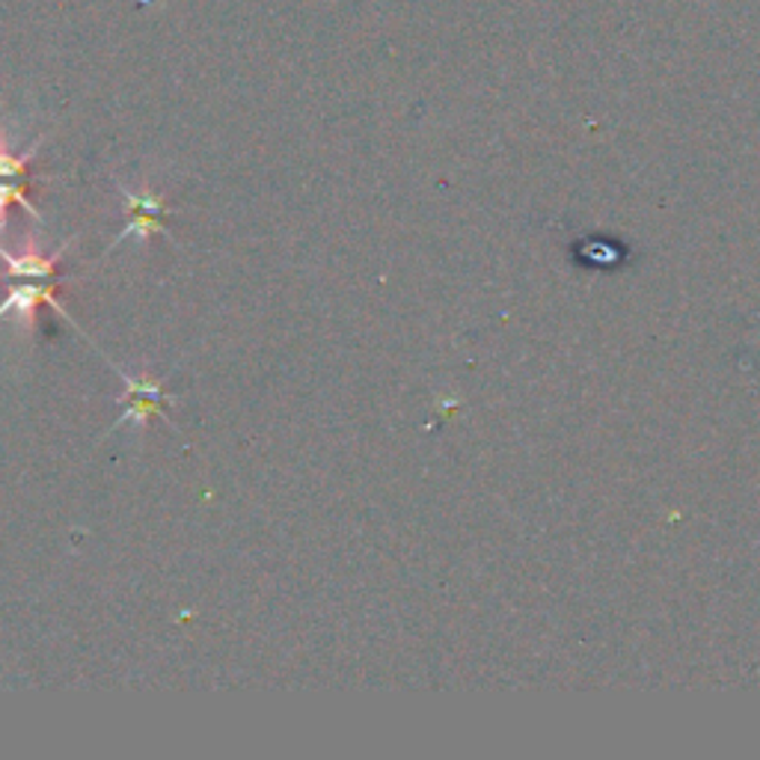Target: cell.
<instances>
[{
    "mask_svg": "<svg viewBox=\"0 0 760 760\" xmlns=\"http://www.w3.org/2000/svg\"><path fill=\"white\" fill-rule=\"evenodd\" d=\"M39 143H42V140H37L24 154H10L7 149H0V179H21V176L28 172V163L30 158L37 154Z\"/></svg>",
    "mask_w": 760,
    "mask_h": 760,
    "instance_id": "6",
    "label": "cell"
},
{
    "mask_svg": "<svg viewBox=\"0 0 760 760\" xmlns=\"http://www.w3.org/2000/svg\"><path fill=\"white\" fill-rule=\"evenodd\" d=\"M12 202L21 206V209L28 211L30 218L39 223L37 206L28 200V184H19V181H0V227H3V214H7V209H10Z\"/></svg>",
    "mask_w": 760,
    "mask_h": 760,
    "instance_id": "5",
    "label": "cell"
},
{
    "mask_svg": "<svg viewBox=\"0 0 760 760\" xmlns=\"http://www.w3.org/2000/svg\"><path fill=\"white\" fill-rule=\"evenodd\" d=\"M69 250V241L63 247H57L54 256L42 253H24V256H10L7 250H0V262L7 264V280H37V282H54L60 268V256Z\"/></svg>",
    "mask_w": 760,
    "mask_h": 760,
    "instance_id": "3",
    "label": "cell"
},
{
    "mask_svg": "<svg viewBox=\"0 0 760 760\" xmlns=\"http://www.w3.org/2000/svg\"><path fill=\"white\" fill-rule=\"evenodd\" d=\"M117 190H119V200L126 202L131 220H128V227L122 229L113 241H110L108 253H113L119 244H126L128 238H140V241H146L152 232L170 238L167 223H161V214L167 211L163 209L161 197H154V193H131L126 184H117Z\"/></svg>",
    "mask_w": 760,
    "mask_h": 760,
    "instance_id": "1",
    "label": "cell"
},
{
    "mask_svg": "<svg viewBox=\"0 0 760 760\" xmlns=\"http://www.w3.org/2000/svg\"><path fill=\"white\" fill-rule=\"evenodd\" d=\"M128 404V410L122 413V417L113 422V428H108V434L110 431H117L119 426H128V422H137V426L143 428L146 426V419L149 417H161V419H167V410L161 408L163 401L161 399H152V396H131V399L126 401ZM170 422V419H167ZM172 426V422H170Z\"/></svg>",
    "mask_w": 760,
    "mask_h": 760,
    "instance_id": "4",
    "label": "cell"
},
{
    "mask_svg": "<svg viewBox=\"0 0 760 760\" xmlns=\"http://www.w3.org/2000/svg\"><path fill=\"white\" fill-rule=\"evenodd\" d=\"M57 289H60L57 282H37V280H33V286H16V289L7 294V300L0 303V318L16 316L19 318V324H24L28 330H33V327H37L39 307H42V303H48V307L57 309V312H60V316H63L66 321L74 327V330H78V333L87 336L81 327H78V321H74V318L69 316L63 307H60V300H57Z\"/></svg>",
    "mask_w": 760,
    "mask_h": 760,
    "instance_id": "2",
    "label": "cell"
}]
</instances>
